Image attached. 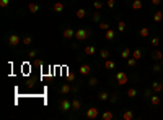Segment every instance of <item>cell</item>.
<instances>
[{"label":"cell","mask_w":163,"mask_h":120,"mask_svg":"<svg viewBox=\"0 0 163 120\" xmlns=\"http://www.w3.org/2000/svg\"><path fill=\"white\" fill-rule=\"evenodd\" d=\"M90 36H92V31H90V29H85V28H80V29L75 31V39L80 41V42L87 41Z\"/></svg>","instance_id":"1"},{"label":"cell","mask_w":163,"mask_h":120,"mask_svg":"<svg viewBox=\"0 0 163 120\" xmlns=\"http://www.w3.org/2000/svg\"><path fill=\"white\" fill-rule=\"evenodd\" d=\"M70 109H72V101L69 99V97H62V99L59 101V110H62V112H69Z\"/></svg>","instance_id":"2"},{"label":"cell","mask_w":163,"mask_h":120,"mask_svg":"<svg viewBox=\"0 0 163 120\" xmlns=\"http://www.w3.org/2000/svg\"><path fill=\"white\" fill-rule=\"evenodd\" d=\"M127 80H129V76H127L126 71H117L116 73V83L119 86H124L126 83H127Z\"/></svg>","instance_id":"3"},{"label":"cell","mask_w":163,"mask_h":120,"mask_svg":"<svg viewBox=\"0 0 163 120\" xmlns=\"http://www.w3.org/2000/svg\"><path fill=\"white\" fill-rule=\"evenodd\" d=\"M8 44L11 45V47H16V45H20L21 44V37H20V34H10L8 36Z\"/></svg>","instance_id":"4"},{"label":"cell","mask_w":163,"mask_h":120,"mask_svg":"<svg viewBox=\"0 0 163 120\" xmlns=\"http://www.w3.org/2000/svg\"><path fill=\"white\" fill-rule=\"evenodd\" d=\"M85 115H87V119H90V120H95L100 115V110L96 109V107H90V109L85 112Z\"/></svg>","instance_id":"5"},{"label":"cell","mask_w":163,"mask_h":120,"mask_svg":"<svg viewBox=\"0 0 163 120\" xmlns=\"http://www.w3.org/2000/svg\"><path fill=\"white\" fill-rule=\"evenodd\" d=\"M61 94L62 96H67V94H70V93H73V86L69 85V83H64V85L61 86Z\"/></svg>","instance_id":"6"},{"label":"cell","mask_w":163,"mask_h":120,"mask_svg":"<svg viewBox=\"0 0 163 120\" xmlns=\"http://www.w3.org/2000/svg\"><path fill=\"white\" fill-rule=\"evenodd\" d=\"M62 37H64V39H72V37H75V29H72V28L62 29Z\"/></svg>","instance_id":"7"},{"label":"cell","mask_w":163,"mask_h":120,"mask_svg":"<svg viewBox=\"0 0 163 120\" xmlns=\"http://www.w3.org/2000/svg\"><path fill=\"white\" fill-rule=\"evenodd\" d=\"M150 57H152V60H155V62H160V60L163 59V52L162 50H158V49H155V50H152Z\"/></svg>","instance_id":"8"},{"label":"cell","mask_w":163,"mask_h":120,"mask_svg":"<svg viewBox=\"0 0 163 120\" xmlns=\"http://www.w3.org/2000/svg\"><path fill=\"white\" fill-rule=\"evenodd\" d=\"M150 88L153 89V93H157V94H158V93H162V91H163V83H162V81H153Z\"/></svg>","instance_id":"9"},{"label":"cell","mask_w":163,"mask_h":120,"mask_svg":"<svg viewBox=\"0 0 163 120\" xmlns=\"http://www.w3.org/2000/svg\"><path fill=\"white\" fill-rule=\"evenodd\" d=\"M114 37H116V31H114V29L109 28L108 31H104V39H106V41L111 42V41H114Z\"/></svg>","instance_id":"10"},{"label":"cell","mask_w":163,"mask_h":120,"mask_svg":"<svg viewBox=\"0 0 163 120\" xmlns=\"http://www.w3.org/2000/svg\"><path fill=\"white\" fill-rule=\"evenodd\" d=\"M78 71H80V75L88 76L90 73H92V67H90V65H82L80 68H78Z\"/></svg>","instance_id":"11"},{"label":"cell","mask_w":163,"mask_h":120,"mask_svg":"<svg viewBox=\"0 0 163 120\" xmlns=\"http://www.w3.org/2000/svg\"><path fill=\"white\" fill-rule=\"evenodd\" d=\"M150 104L153 105V107H157V105H160V102H162V99H160V96H155V94H152L150 96Z\"/></svg>","instance_id":"12"},{"label":"cell","mask_w":163,"mask_h":120,"mask_svg":"<svg viewBox=\"0 0 163 120\" xmlns=\"http://www.w3.org/2000/svg\"><path fill=\"white\" fill-rule=\"evenodd\" d=\"M104 68H106V70H114V68H116V62L111 60V59H106V62H104Z\"/></svg>","instance_id":"13"},{"label":"cell","mask_w":163,"mask_h":120,"mask_svg":"<svg viewBox=\"0 0 163 120\" xmlns=\"http://www.w3.org/2000/svg\"><path fill=\"white\" fill-rule=\"evenodd\" d=\"M121 57L124 60H127L129 57H132V52H131V49H129V47H124V49L121 50Z\"/></svg>","instance_id":"14"},{"label":"cell","mask_w":163,"mask_h":120,"mask_svg":"<svg viewBox=\"0 0 163 120\" xmlns=\"http://www.w3.org/2000/svg\"><path fill=\"white\" fill-rule=\"evenodd\" d=\"M112 119H114V114L111 110H104L101 114V120H112Z\"/></svg>","instance_id":"15"},{"label":"cell","mask_w":163,"mask_h":120,"mask_svg":"<svg viewBox=\"0 0 163 120\" xmlns=\"http://www.w3.org/2000/svg\"><path fill=\"white\" fill-rule=\"evenodd\" d=\"M52 8H54L56 13H62V11H64V3H62V2H56V3L52 5Z\"/></svg>","instance_id":"16"},{"label":"cell","mask_w":163,"mask_h":120,"mask_svg":"<svg viewBox=\"0 0 163 120\" xmlns=\"http://www.w3.org/2000/svg\"><path fill=\"white\" fill-rule=\"evenodd\" d=\"M139 96V91L135 89V88H129L127 89V97L129 99H134V97H137Z\"/></svg>","instance_id":"17"},{"label":"cell","mask_w":163,"mask_h":120,"mask_svg":"<svg viewBox=\"0 0 163 120\" xmlns=\"http://www.w3.org/2000/svg\"><path fill=\"white\" fill-rule=\"evenodd\" d=\"M75 16L78 20H83V18L87 16V10H85V8H78V10L75 11Z\"/></svg>","instance_id":"18"},{"label":"cell","mask_w":163,"mask_h":120,"mask_svg":"<svg viewBox=\"0 0 163 120\" xmlns=\"http://www.w3.org/2000/svg\"><path fill=\"white\" fill-rule=\"evenodd\" d=\"M28 10H30V13H38L39 11V5L31 2V3H28Z\"/></svg>","instance_id":"19"},{"label":"cell","mask_w":163,"mask_h":120,"mask_svg":"<svg viewBox=\"0 0 163 120\" xmlns=\"http://www.w3.org/2000/svg\"><path fill=\"white\" fill-rule=\"evenodd\" d=\"M72 109L75 110V112H78L82 109V102L78 99H72Z\"/></svg>","instance_id":"20"},{"label":"cell","mask_w":163,"mask_h":120,"mask_svg":"<svg viewBox=\"0 0 163 120\" xmlns=\"http://www.w3.org/2000/svg\"><path fill=\"white\" fill-rule=\"evenodd\" d=\"M126 28H127V25H126V21H124V20H119V21H117V31H119V33H124V31H126Z\"/></svg>","instance_id":"21"},{"label":"cell","mask_w":163,"mask_h":120,"mask_svg":"<svg viewBox=\"0 0 163 120\" xmlns=\"http://www.w3.org/2000/svg\"><path fill=\"white\" fill-rule=\"evenodd\" d=\"M122 119H124V120H132L134 119V112H132V110H124V114H122Z\"/></svg>","instance_id":"22"},{"label":"cell","mask_w":163,"mask_h":120,"mask_svg":"<svg viewBox=\"0 0 163 120\" xmlns=\"http://www.w3.org/2000/svg\"><path fill=\"white\" fill-rule=\"evenodd\" d=\"M163 20V11H155V13H153V21H155V23H160V21Z\"/></svg>","instance_id":"23"},{"label":"cell","mask_w":163,"mask_h":120,"mask_svg":"<svg viewBox=\"0 0 163 120\" xmlns=\"http://www.w3.org/2000/svg\"><path fill=\"white\" fill-rule=\"evenodd\" d=\"M92 20L95 21V23H100V21H101V13H100V10H95V13L92 15Z\"/></svg>","instance_id":"24"},{"label":"cell","mask_w":163,"mask_h":120,"mask_svg":"<svg viewBox=\"0 0 163 120\" xmlns=\"http://www.w3.org/2000/svg\"><path fill=\"white\" fill-rule=\"evenodd\" d=\"M126 62H127V67H131V68H135V67H137V60L134 59V57H129Z\"/></svg>","instance_id":"25"},{"label":"cell","mask_w":163,"mask_h":120,"mask_svg":"<svg viewBox=\"0 0 163 120\" xmlns=\"http://www.w3.org/2000/svg\"><path fill=\"white\" fill-rule=\"evenodd\" d=\"M139 36H140V37H147V36H150V29H148V28H140Z\"/></svg>","instance_id":"26"},{"label":"cell","mask_w":163,"mask_h":120,"mask_svg":"<svg viewBox=\"0 0 163 120\" xmlns=\"http://www.w3.org/2000/svg\"><path fill=\"white\" fill-rule=\"evenodd\" d=\"M21 44L23 45H31L33 44V37H31V36H25V37L21 39Z\"/></svg>","instance_id":"27"},{"label":"cell","mask_w":163,"mask_h":120,"mask_svg":"<svg viewBox=\"0 0 163 120\" xmlns=\"http://www.w3.org/2000/svg\"><path fill=\"white\" fill-rule=\"evenodd\" d=\"M95 52H96L95 45H87V47H85V54H87V55H93Z\"/></svg>","instance_id":"28"},{"label":"cell","mask_w":163,"mask_h":120,"mask_svg":"<svg viewBox=\"0 0 163 120\" xmlns=\"http://www.w3.org/2000/svg\"><path fill=\"white\" fill-rule=\"evenodd\" d=\"M100 57H101L103 60L109 59V50H108V49H101V50H100Z\"/></svg>","instance_id":"29"},{"label":"cell","mask_w":163,"mask_h":120,"mask_svg":"<svg viewBox=\"0 0 163 120\" xmlns=\"http://www.w3.org/2000/svg\"><path fill=\"white\" fill-rule=\"evenodd\" d=\"M98 83H100V81H98V78H96V76H92V78L88 80V86H92V88L98 86Z\"/></svg>","instance_id":"30"},{"label":"cell","mask_w":163,"mask_h":120,"mask_svg":"<svg viewBox=\"0 0 163 120\" xmlns=\"http://www.w3.org/2000/svg\"><path fill=\"white\" fill-rule=\"evenodd\" d=\"M131 7H132V10H140V8H142V2H140V0H134Z\"/></svg>","instance_id":"31"},{"label":"cell","mask_w":163,"mask_h":120,"mask_svg":"<svg viewBox=\"0 0 163 120\" xmlns=\"http://www.w3.org/2000/svg\"><path fill=\"white\" fill-rule=\"evenodd\" d=\"M132 57H134L135 60H140V59H142V50H140V49H135V50L132 52Z\"/></svg>","instance_id":"32"},{"label":"cell","mask_w":163,"mask_h":120,"mask_svg":"<svg viewBox=\"0 0 163 120\" xmlns=\"http://www.w3.org/2000/svg\"><path fill=\"white\" fill-rule=\"evenodd\" d=\"M103 5H104V3H103L101 0H95V2H93V8H95V10H101Z\"/></svg>","instance_id":"33"},{"label":"cell","mask_w":163,"mask_h":120,"mask_svg":"<svg viewBox=\"0 0 163 120\" xmlns=\"http://www.w3.org/2000/svg\"><path fill=\"white\" fill-rule=\"evenodd\" d=\"M98 99H100V101H108V99H109V94H108L106 91H101V93L98 94Z\"/></svg>","instance_id":"34"},{"label":"cell","mask_w":163,"mask_h":120,"mask_svg":"<svg viewBox=\"0 0 163 120\" xmlns=\"http://www.w3.org/2000/svg\"><path fill=\"white\" fill-rule=\"evenodd\" d=\"M98 26H100V29H101V31H108V29H109V25H108L106 21H100Z\"/></svg>","instance_id":"35"},{"label":"cell","mask_w":163,"mask_h":120,"mask_svg":"<svg viewBox=\"0 0 163 120\" xmlns=\"http://www.w3.org/2000/svg\"><path fill=\"white\" fill-rule=\"evenodd\" d=\"M163 70V67H162V63H155V65L152 67V71L153 73H160V71Z\"/></svg>","instance_id":"36"},{"label":"cell","mask_w":163,"mask_h":120,"mask_svg":"<svg viewBox=\"0 0 163 120\" xmlns=\"http://www.w3.org/2000/svg\"><path fill=\"white\" fill-rule=\"evenodd\" d=\"M38 54H39V52H38L36 49H33V50H30V52H28V57H30V59H33V60H36Z\"/></svg>","instance_id":"37"},{"label":"cell","mask_w":163,"mask_h":120,"mask_svg":"<svg viewBox=\"0 0 163 120\" xmlns=\"http://www.w3.org/2000/svg\"><path fill=\"white\" fill-rule=\"evenodd\" d=\"M150 44H152L153 47H157V45H160V37H157V36H155V37H152V41H150Z\"/></svg>","instance_id":"38"},{"label":"cell","mask_w":163,"mask_h":120,"mask_svg":"<svg viewBox=\"0 0 163 120\" xmlns=\"http://www.w3.org/2000/svg\"><path fill=\"white\" fill-rule=\"evenodd\" d=\"M106 7H108V8H111V10H112V8L116 7V0H108V2H106Z\"/></svg>","instance_id":"39"},{"label":"cell","mask_w":163,"mask_h":120,"mask_svg":"<svg viewBox=\"0 0 163 120\" xmlns=\"http://www.w3.org/2000/svg\"><path fill=\"white\" fill-rule=\"evenodd\" d=\"M8 5H10V0H0V7L2 8H7Z\"/></svg>","instance_id":"40"},{"label":"cell","mask_w":163,"mask_h":120,"mask_svg":"<svg viewBox=\"0 0 163 120\" xmlns=\"http://www.w3.org/2000/svg\"><path fill=\"white\" fill-rule=\"evenodd\" d=\"M152 93H153V89H152V88H150V89H147L145 93H143V97H145V99H150V96H152Z\"/></svg>","instance_id":"41"},{"label":"cell","mask_w":163,"mask_h":120,"mask_svg":"<svg viewBox=\"0 0 163 120\" xmlns=\"http://www.w3.org/2000/svg\"><path fill=\"white\" fill-rule=\"evenodd\" d=\"M108 101H109L111 104H114V102H116V101H117V94H111V96H109V99H108Z\"/></svg>","instance_id":"42"},{"label":"cell","mask_w":163,"mask_h":120,"mask_svg":"<svg viewBox=\"0 0 163 120\" xmlns=\"http://www.w3.org/2000/svg\"><path fill=\"white\" fill-rule=\"evenodd\" d=\"M162 2H163V0H150V3H152L153 7H158V5H162Z\"/></svg>","instance_id":"43"},{"label":"cell","mask_w":163,"mask_h":120,"mask_svg":"<svg viewBox=\"0 0 163 120\" xmlns=\"http://www.w3.org/2000/svg\"><path fill=\"white\" fill-rule=\"evenodd\" d=\"M73 78H75V75H73V73H72V71H69V80H73Z\"/></svg>","instance_id":"44"},{"label":"cell","mask_w":163,"mask_h":120,"mask_svg":"<svg viewBox=\"0 0 163 120\" xmlns=\"http://www.w3.org/2000/svg\"><path fill=\"white\" fill-rule=\"evenodd\" d=\"M160 63H162V67H163V59H162V60H160Z\"/></svg>","instance_id":"45"},{"label":"cell","mask_w":163,"mask_h":120,"mask_svg":"<svg viewBox=\"0 0 163 120\" xmlns=\"http://www.w3.org/2000/svg\"><path fill=\"white\" fill-rule=\"evenodd\" d=\"M57 2H62V0H57Z\"/></svg>","instance_id":"46"}]
</instances>
